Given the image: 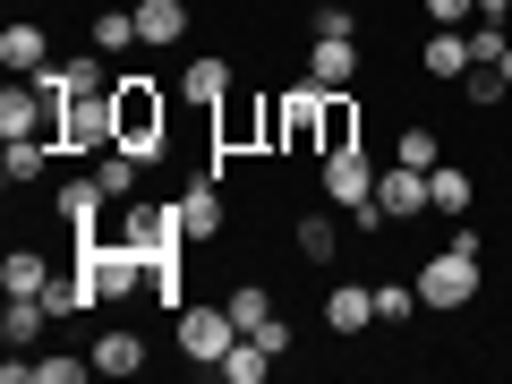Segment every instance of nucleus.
<instances>
[{"mask_svg":"<svg viewBox=\"0 0 512 384\" xmlns=\"http://www.w3.org/2000/svg\"><path fill=\"white\" fill-rule=\"evenodd\" d=\"M111 103H120V146L137 154V163H163V137H171V120H180V94H163L154 77H137V69H120V86H111Z\"/></svg>","mask_w":512,"mask_h":384,"instance_id":"f257e3e1","label":"nucleus"},{"mask_svg":"<svg viewBox=\"0 0 512 384\" xmlns=\"http://www.w3.org/2000/svg\"><path fill=\"white\" fill-rule=\"evenodd\" d=\"M52 137H60V154H111L120 146V103H111V86H77V94H60L52 103Z\"/></svg>","mask_w":512,"mask_h":384,"instance_id":"f03ea898","label":"nucleus"},{"mask_svg":"<svg viewBox=\"0 0 512 384\" xmlns=\"http://www.w3.org/2000/svg\"><path fill=\"white\" fill-rule=\"evenodd\" d=\"M77 274L94 282V308H128V299H146V274H154V265L128 248V239L103 231V239H77Z\"/></svg>","mask_w":512,"mask_h":384,"instance_id":"7ed1b4c3","label":"nucleus"},{"mask_svg":"<svg viewBox=\"0 0 512 384\" xmlns=\"http://www.w3.org/2000/svg\"><path fill=\"white\" fill-rule=\"evenodd\" d=\"M376 154H359V146H333V154H316V188H325V205L333 214H359L367 231H384V214H376Z\"/></svg>","mask_w":512,"mask_h":384,"instance_id":"20e7f679","label":"nucleus"},{"mask_svg":"<svg viewBox=\"0 0 512 384\" xmlns=\"http://www.w3.org/2000/svg\"><path fill=\"white\" fill-rule=\"evenodd\" d=\"M410 282H419V308H427V316H461L478 291H487V265H478V256H461V248H436Z\"/></svg>","mask_w":512,"mask_h":384,"instance_id":"39448f33","label":"nucleus"},{"mask_svg":"<svg viewBox=\"0 0 512 384\" xmlns=\"http://www.w3.org/2000/svg\"><path fill=\"white\" fill-rule=\"evenodd\" d=\"M171 342H180V359H188V367H205V376H214V367H222V350L239 342L231 299H188V308L171 316Z\"/></svg>","mask_w":512,"mask_h":384,"instance_id":"423d86ee","label":"nucleus"},{"mask_svg":"<svg viewBox=\"0 0 512 384\" xmlns=\"http://www.w3.org/2000/svg\"><path fill=\"white\" fill-rule=\"evenodd\" d=\"M111 214H120V205H111V188L94 180V171H77V180H60L52 188V222L69 239H103L111 231Z\"/></svg>","mask_w":512,"mask_h":384,"instance_id":"0eeeda50","label":"nucleus"},{"mask_svg":"<svg viewBox=\"0 0 512 384\" xmlns=\"http://www.w3.org/2000/svg\"><path fill=\"white\" fill-rule=\"evenodd\" d=\"M180 214H188V239H197V248H214V239L231 231V197H222V180H214V171L180 188Z\"/></svg>","mask_w":512,"mask_h":384,"instance_id":"6e6552de","label":"nucleus"},{"mask_svg":"<svg viewBox=\"0 0 512 384\" xmlns=\"http://www.w3.org/2000/svg\"><path fill=\"white\" fill-rule=\"evenodd\" d=\"M231 86H239L231 60H222V52H197V60L180 69V86H171V94H180L188 111H222V103H231Z\"/></svg>","mask_w":512,"mask_h":384,"instance_id":"1a4fd4ad","label":"nucleus"},{"mask_svg":"<svg viewBox=\"0 0 512 384\" xmlns=\"http://www.w3.org/2000/svg\"><path fill=\"white\" fill-rule=\"evenodd\" d=\"M376 214H384V222H419V214H427V171L384 163V171H376Z\"/></svg>","mask_w":512,"mask_h":384,"instance_id":"9d476101","label":"nucleus"},{"mask_svg":"<svg viewBox=\"0 0 512 384\" xmlns=\"http://www.w3.org/2000/svg\"><path fill=\"white\" fill-rule=\"evenodd\" d=\"M359 69H367L359 35H308V77L316 86H359Z\"/></svg>","mask_w":512,"mask_h":384,"instance_id":"9b49d317","label":"nucleus"},{"mask_svg":"<svg viewBox=\"0 0 512 384\" xmlns=\"http://www.w3.org/2000/svg\"><path fill=\"white\" fill-rule=\"evenodd\" d=\"M188 26H197L188 0H137V43H146V52H180Z\"/></svg>","mask_w":512,"mask_h":384,"instance_id":"f8f14e48","label":"nucleus"},{"mask_svg":"<svg viewBox=\"0 0 512 384\" xmlns=\"http://www.w3.org/2000/svg\"><path fill=\"white\" fill-rule=\"evenodd\" d=\"M0 69H9V77H43V69H52V35H43L35 18H9V26H0Z\"/></svg>","mask_w":512,"mask_h":384,"instance_id":"ddd939ff","label":"nucleus"},{"mask_svg":"<svg viewBox=\"0 0 512 384\" xmlns=\"http://www.w3.org/2000/svg\"><path fill=\"white\" fill-rule=\"evenodd\" d=\"M419 69L436 77V86H461V77H470V26H427Z\"/></svg>","mask_w":512,"mask_h":384,"instance_id":"4468645a","label":"nucleus"},{"mask_svg":"<svg viewBox=\"0 0 512 384\" xmlns=\"http://www.w3.org/2000/svg\"><path fill=\"white\" fill-rule=\"evenodd\" d=\"M367 325H376V282H333V291H325V333L359 342Z\"/></svg>","mask_w":512,"mask_h":384,"instance_id":"2eb2a0df","label":"nucleus"},{"mask_svg":"<svg viewBox=\"0 0 512 384\" xmlns=\"http://www.w3.org/2000/svg\"><path fill=\"white\" fill-rule=\"evenodd\" d=\"M86 43L103 60H120V52H137V0H103V9H94L86 18Z\"/></svg>","mask_w":512,"mask_h":384,"instance_id":"dca6fc26","label":"nucleus"},{"mask_svg":"<svg viewBox=\"0 0 512 384\" xmlns=\"http://www.w3.org/2000/svg\"><path fill=\"white\" fill-rule=\"evenodd\" d=\"M86 350H94V376H137L146 367V333L137 325H103Z\"/></svg>","mask_w":512,"mask_h":384,"instance_id":"f3484780","label":"nucleus"},{"mask_svg":"<svg viewBox=\"0 0 512 384\" xmlns=\"http://www.w3.org/2000/svg\"><path fill=\"white\" fill-rule=\"evenodd\" d=\"M470 205H478V180H470V171H461V163H436V171H427V214L461 222V214H470Z\"/></svg>","mask_w":512,"mask_h":384,"instance_id":"a211bd4d","label":"nucleus"},{"mask_svg":"<svg viewBox=\"0 0 512 384\" xmlns=\"http://www.w3.org/2000/svg\"><path fill=\"white\" fill-rule=\"evenodd\" d=\"M0 291H9V299H43V291H52V256H43V248H9V256H0Z\"/></svg>","mask_w":512,"mask_h":384,"instance_id":"6ab92c4d","label":"nucleus"},{"mask_svg":"<svg viewBox=\"0 0 512 384\" xmlns=\"http://www.w3.org/2000/svg\"><path fill=\"white\" fill-rule=\"evenodd\" d=\"M52 154H60V137H9V154H0V180H9V188H35Z\"/></svg>","mask_w":512,"mask_h":384,"instance_id":"aec40b11","label":"nucleus"},{"mask_svg":"<svg viewBox=\"0 0 512 384\" xmlns=\"http://www.w3.org/2000/svg\"><path fill=\"white\" fill-rule=\"evenodd\" d=\"M94 180H103L111 188V205H137V188H146V163H137V154H128V146H111V154H94Z\"/></svg>","mask_w":512,"mask_h":384,"instance_id":"412c9836","label":"nucleus"},{"mask_svg":"<svg viewBox=\"0 0 512 384\" xmlns=\"http://www.w3.org/2000/svg\"><path fill=\"white\" fill-rule=\"evenodd\" d=\"M214 376H222V384H265V376H274V350L256 342V333H239V342L222 350V367H214Z\"/></svg>","mask_w":512,"mask_h":384,"instance_id":"4be33fe9","label":"nucleus"},{"mask_svg":"<svg viewBox=\"0 0 512 384\" xmlns=\"http://www.w3.org/2000/svg\"><path fill=\"white\" fill-rule=\"evenodd\" d=\"M43 325H52V308H43V299H9V308H0V342H9V350H35Z\"/></svg>","mask_w":512,"mask_h":384,"instance_id":"5701e85b","label":"nucleus"},{"mask_svg":"<svg viewBox=\"0 0 512 384\" xmlns=\"http://www.w3.org/2000/svg\"><path fill=\"white\" fill-rule=\"evenodd\" d=\"M291 248L308 256V265H333V248H342V231H333V214H299V222H291Z\"/></svg>","mask_w":512,"mask_h":384,"instance_id":"b1692460","label":"nucleus"},{"mask_svg":"<svg viewBox=\"0 0 512 384\" xmlns=\"http://www.w3.org/2000/svg\"><path fill=\"white\" fill-rule=\"evenodd\" d=\"M333 146H359V103H350V86H325V154Z\"/></svg>","mask_w":512,"mask_h":384,"instance_id":"393cba45","label":"nucleus"},{"mask_svg":"<svg viewBox=\"0 0 512 384\" xmlns=\"http://www.w3.org/2000/svg\"><path fill=\"white\" fill-rule=\"evenodd\" d=\"M393 163H410V171H436V163H444V137H436V128H419V120H410L402 137H393Z\"/></svg>","mask_w":512,"mask_h":384,"instance_id":"a878e982","label":"nucleus"},{"mask_svg":"<svg viewBox=\"0 0 512 384\" xmlns=\"http://www.w3.org/2000/svg\"><path fill=\"white\" fill-rule=\"evenodd\" d=\"M359 18H367L359 0H316V9H308L299 26H308V35H359Z\"/></svg>","mask_w":512,"mask_h":384,"instance_id":"bb28decb","label":"nucleus"},{"mask_svg":"<svg viewBox=\"0 0 512 384\" xmlns=\"http://www.w3.org/2000/svg\"><path fill=\"white\" fill-rule=\"evenodd\" d=\"M410 316H419V282H376V325L402 333Z\"/></svg>","mask_w":512,"mask_h":384,"instance_id":"cd10ccee","label":"nucleus"},{"mask_svg":"<svg viewBox=\"0 0 512 384\" xmlns=\"http://www.w3.org/2000/svg\"><path fill=\"white\" fill-rule=\"evenodd\" d=\"M222 299H231L239 333H256V325H265V316H274V291H265V282H231V291H222Z\"/></svg>","mask_w":512,"mask_h":384,"instance_id":"c85d7f7f","label":"nucleus"},{"mask_svg":"<svg viewBox=\"0 0 512 384\" xmlns=\"http://www.w3.org/2000/svg\"><path fill=\"white\" fill-rule=\"evenodd\" d=\"M504 77H495V69H478V60H470V77H461V103H478V111H487V103H504Z\"/></svg>","mask_w":512,"mask_h":384,"instance_id":"c756f323","label":"nucleus"},{"mask_svg":"<svg viewBox=\"0 0 512 384\" xmlns=\"http://www.w3.org/2000/svg\"><path fill=\"white\" fill-rule=\"evenodd\" d=\"M256 342H265V350H274V359H291V350H299V325H291V316H265V325H256Z\"/></svg>","mask_w":512,"mask_h":384,"instance_id":"7c9ffc66","label":"nucleus"},{"mask_svg":"<svg viewBox=\"0 0 512 384\" xmlns=\"http://www.w3.org/2000/svg\"><path fill=\"white\" fill-rule=\"evenodd\" d=\"M444 248H461V256H478V265H487V231H478V222H453V231H444Z\"/></svg>","mask_w":512,"mask_h":384,"instance_id":"2f4dec72","label":"nucleus"},{"mask_svg":"<svg viewBox=\"0 0 512 384\" xmlns=\"http://www.w3.org/2000/svg\"><path fill=\"white\" fill-rule=\"evenodd\" d=\"M478 18H512V0H478Z\"/></svg>","mask_w":512,"mask_h":384,"instance_id":"473e14b6","label":"nucleus"},{"mask_svg":"<svg viewBox=\"0 0 512 384\" xmlns=\"http://www.w3.org/2000/svg\"><path fill=\"white\" fill-rule=\"evenodd\" d=\"M495 77H504V86H512V52H504V60H495Z\"/></svg>","mask_w":512,"mask_h":384,"instance_id":"72a5a7b5","label":"nucleus"}]
</instances>
